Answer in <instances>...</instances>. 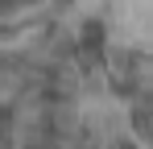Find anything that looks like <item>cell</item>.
<instances>
[{
	"label": "cell",
	"mask_w": 153,
	"mask_h": 149,
	"mask_svg": "<svg viewBox=\"0 0 153 149\" xmlns=\"http://www.w3.org/2000/svg\"><path fill=\"white\" fill-rule=\"evenodd\" d=\"M128 124H132V133H137V137L153 141V108H149V104L132 99V108H128Z\"/></svg>",
	"instance_id": "obj_1"
},
{
	"label": "cell",
	"mask_w": 153,
	"mask_h": 149,
	"mask_svg": "<svg viewBox=\"0 0 153 149\" xmlns=\"http://www.w3.org/2000/svg\"><path fill=\"white\" fill-rule=\"evenodd\" d=\"M108 149H137V145H132L128 137H116V141H112V145H108Z\"/></svg>",
	"instance_id": "obj_3"
},
{
	"label": "cell",
	"mask_w": 153,
	"mask_h": 149,
	"mask_svg": "<svg viewBox=\"0 0 153 149\" xmlns=\"http://www.w3.org/2000/svg\"><path fill=\"white\" fill-rule=\"evenodd\" d=\"M50 4H54V8H66V4H71V0H50Z\"/></svg>",
	"instance_id": "obj_4"
},
{
	"label": "cell",
	"mask_w": 153,
	"mask_h": 149,
	"mask_svg": "<svg viewBox=\"0 0 153 149\" xmlns=\"http://www.w3.org/2000/svg\"><path fill=\"white\" fill-rule=\"evenodd\" d=\"M83 46H100L103 50V42H108V25L100 21V17H87V21L79 25V33H75Z\"/></svg>",
	"instance_id": "obj_2"
}]
</instances>
